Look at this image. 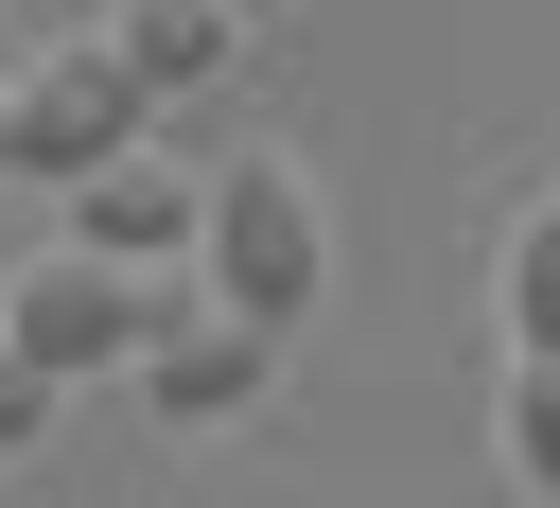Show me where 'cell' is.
<instances>
[{"label":"cell","instance_id":"cell-1","mask_svg":"<svg viewBox=\"0 0 560 508\" xmlns=\"http://www.w3.org/2000/svg\"><path fill=\"white\" fill-rule=\"evenodd\" d=\"M210 298V280H192ZM158 263H88V245H52V263H18L0 280V350L18 368H52V385H140V350L192 315Z\"/></svg>","mask_w":560,"mask_h":508},{"label":"cell","instance_id":"cell-2","mask_svg":"<svg viewBox=\"0 0 560 508\" xmlns=\"http://www.w3.org/2000/svg\"><path fill=\"white\" fill-rule=\"evenodd\" d=\"M192 280H210L228 315H262V333L315 315V280H332V210H315V175H298L280 140H245V158L210 175V245H192Z\"/></svg>","mask_w":560,"mask_h":508},{"label":"cell","instance_id":"cell-3","mask_svg":"<svg viewBox=\"0 0 560 508\" xmlns=\"http://www.w3.org/2000/svg\"><path fill=\"white\" fill-rule=\"evenodd\" d=\"M122 140H140V70H122L105 35H70V53L0 70V175H52V193H88Z\"/></svg>","mask_w":560,"mask_h":508},{"label":"cell","instance_id":"cell-4","mask_svg":"<svg viewBox=\"0 0 560 508\" xmlns=\"http://www.w3.org/2000/svg\"><path fill=\"white\" fill-rule=\"evenodd\" d=\"M280 350L298 333H262V315H228V298H192L158 350H140V420H245L262 385H280Z\"/></svg>","mask_w":560,"mask_h":508},{"label":"cell","instance_id":"cell-5","mask_svg":"<svg viewBox=\"0 0 560 508\" xmlns=\"http://www.w3.org/2000/svg\"><path fill=\"white\" fill-rule=\"evenodd\" d=\"M70 245H88V263H192V245H210V175H175L158 140H122V158L70 193Z\"/></svg>","mask_w":560,"mask_h":508},{"label":"cell","instance_id":"cell-6","mask_svg":"<svg viewBox=\"0 0 560 508\" xmlns=\"http://www.w3.org/2000/svg\"><path fill=\"white\" fill-rule=\"evenodd\" d=\"M88 35L140 70V105H175V88H210V70L245 53V18H228V0H105Z\"/></svg>","mask_w":560,"mask_h":508},{"label":"cell","instance_id":"cell-7","mask_svg":"<svg viewBox=\"0 0 560 508\" xmlns=\"http://www.w3.org/2000/svg\"><path fill=\"white\" fill-rule=\"evenodd\" d=\"M490 455L525 508H560V350H508V403H490Z\"/></svg>","mask_w":560,"mask_h":508},{"label":"cell","instance_id":"cell-8","mask_svg":"<svg viewBox=\"0 0 560 508\" xmlns=\"http://www.w3.org/2000/svg\"><path fill=\"white\" fill-rule=\"evenodd\" d=\"M490 280H508V350H560V193L508 228V263H490Z\"/></svg>","mask_w":560,"mask_h":508},{"label":"cell","instance_id":"cell-9","mask_svg":"<svg viewBox=\"0 0 560 508\" xmlns=\"http://www.w3.org/2000/svg\"><path fill=\"white\" fill-rule=\"evenodd\" d=\"M52 403H70V385H52V368H18V350H0V455H18V438H52Z\"/></svg>","mask_w":560,"mask_h":508},{"label":"cell","instance_id":"cell-10","mask_svg":"<svg viewBox=\"0 0 560 508\" xmlns=\"http://www.w3.org/2000/svg\"><path fill=\"white\" fill-rule=\"evenodd\" d=\"M228 18H280V0H228Z\"/></svg>","mask_w":560,"mask_h":508}]
</instances>
